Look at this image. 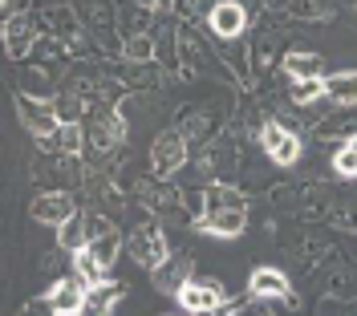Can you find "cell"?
<instances>
[{"mask_svg": "<svg viewBox=\"0 0 357 316\" xmlns=\"http://www.w3.org/2000/svg\"><path fill=\"white\" fill-rule=\"evenodd\" d=\"M183 158H187V142H183V134L167 130V134L155 138V146H151V166H155L158 175H175L178 166H183Z\"/></svg>", "mask_w": 357, "mask_h": 316, "instance_id": "obj_5", "label": "cell"}, {"mask_svg": "<svg viewBox=\"0 0 357 316\" xmlns=\"http://www.w3.org/2000/svg\"><path fill=\"white\" fill-rule=\"evenodd\" d=\"M86 280L77 276V280H57L49 296H45V304L53 308L57 316H69V313H86Z\"/></svg>", "mask_w": 357, "mask_h": 316, "instance_id": "obj_3", "label": "cell"}, {"mask_svg": "<svg viewBox=\"0 0 357 316\" xmlns=\"http://www.w3.org/2000/svg\"><path fill=\"white\" fill-rule=\"evenodd\" d=\"M248 223V207L244 199H236V203H223V207H211V215L203 219V231L207 235H220V239H236Z\"/></svg>", "mask_w": 357, "mask_h": 316, "instance_id": "obj_2", "label": "cell"}, {"mask_svg": "<svg viewBox=\"0 0 357 316\" xmlns=\"http://www.w3.org/2000/svg\"><path fill=\"white\" fill-rule=\"evenodd\" d=\"M45 146H57V150H66V155H77L82 150V126L77 122H61L53 138H45Z\"/></svg>", "mask_w": 357, "mask_h": 316, "instance_id": "obj_16", "label": "cell"}, {"mask_svg": "<svg viewBox=\"0 0 357 316\" xmlns=\"http://www.w3.org/2000/svg\"><path fill=\"white\" fill-rule=\"evenodd\" d=\"M118 296H122V288L110 284V280L89 284V288H86V313H110L114 304H118Z\"/></svg>", "mask_w": 357, "mask_h": 316, "instance_id": "obj_11", "label": "cell"}, {"mask_svg": "<svg viewBox=\"0 0 357 316\" xmlns=\"http://www.w3.org/2000/svg\"><path fill=\"white\" fill-rule=\"evenodd\" d=\"M317 93H325V77H305V81H296L292 97H296V102H312Z\"/></svg>", "mask_w": 357, "mask_h": 316, "instance_id": "obj_19", "label": "cell"}, {"mask_svg": "<svg viewBox=\"0 0 357 316\" xmlns=\"http://www.w3.org/2000/svg\"><path fill=\"white\" fill-rule=\"evenodd\" d=\"M4 49H8V57H24V49H29V21L24 17H13L4 24Z\"/></svg>", "mask_w": 357, "mask_h": 316, "instance_id": "obj_15", "label": "cell"}, {"mask_svg": "<svg viewBox=\"0 0 357 316\" xmlns=\"http://www.w3.org/2000/svg\"><path fill=\"white\" fill-rule=\"evenodd\" d=\"M325 97L337 106H354L357 102V73H333L325 77Z\"/></svg>", "mask_w": 357, "mask_h": 316, "instance_id": "obj_12", "label": "cell"}, {"mask_svg": "<svg viewBox=\"0 0 357 316\" xmlns=\"http://www.w3.org/2000/svg\"><path fill=\"white\" fill-rule=\"evenodd\" d=\"M260 138H264V150H268V158H272L276 166H292V162L301 158V138L289 134L280 122H268Z\"/></svg>", "mask_w": 357, "mask_h": 316, "instance_id": "obj_4", "label": "cell"}, {"mask_svg": "<svg viewBox=\"0 0 357 316\" xmlns=\"http://www.w3.org/2000/svg\"><path fill=\"white\" fill-rule=\"evenodd\" d=\"M17 113H21V122L24 126H29V130H33V134L41 138H53V130H57V126H61V118H57V106H37V102H33V97H17Z\"/></svg>", "mask_w": 357, "mask_h": 316, "instance_id": "obj_7", "label": "cell"}, {"mask_svg": "<svg viewBox=\"0 0 357 316\" xmlns=\"http://www.w3.org/2000/svg\"><path fill=\"white\" fill-rule=\"evenodd\" d=\"M248 292L256 300H284L289 296V276L280 268H256L248 276Z\"/></svg>", "mask_w": 357, "mask_h": 316, "instance_id": "obj_8", "label": "cell"}, {"mask_svg": "<svg viewBox=\"0 0 357 316\" xmlns=\"http://www.w3.org/2000/svg\"><path fill=\"white\" fill-rule=\"evenodd\" d=\"M284 73H289L292 81L321 77V57H317V53H289V57H284Z\"/></svg>", "mask_w": 357, "mask_h": 316, "instance_id": "obj_13", "label": "cell"}, {"mask_svg": "<svg viewBox=\"0 0 357 316\" xmlns=\"http://www.w3.org/2000/svg\"><path fill=\"white\" fill-rule=\"evenodd\" d=\"M333 171L341 175V179H357V146L354 142H345V146L333 155Z\"/></svg>", "mask_w": 357, "mask_h": 316, "instance_id": "obj_18", "label": "cell"}, {"mask_svg": "<svg viewBox=\"0 0 357 316\" xmlns=\"http://www.w3.org/2000/svg\"><path fill=\"white\" fill-rule=\"evenodd\" d=\"M73 215H77V207H73V199H69L66 191H49L41 199H33V219L37 223L66 227V223H73Z\"/></svg>", "mask_w": 357, "mask_h": 316, "instance_id": "obj_6", "label": "cell"}, {"mask_svg": "<svg viewBox=\"0 0 357 316\" xmlns=\"http://www.w3.org/2000/svg\"><path fill=\"white\" fill-rule=\"evenodd\" d=\"M134 260H138L142 268H162V264H167V235L155 231V227L138 231V235H134Z\"/></svg>", "mask_w": 357, "mask_h": 316, "instance_id": "obj_9", "label": "cell"}, {"mask_svg": "<svg viewBox=\"0 0 357 316\" xmlns=\"http://www.w3.org/2000/svg\"><path fill=\"white\" fill-rule=\"evenodd\" d=\"M53 106H57V118H61V122H77V118H82V106H77V102H69V97L53 102Z\"/></svg>", "mask_w": 357, "mask_h": 316, "instance_id": "obj_20", "label": "cell"}, {"mask_svg": "<svg viewBox=\"0 0 357 316\" xmlns=\"http://www.w3.org/2000/svg\"><path fill=\"white\" fill-rule=\"evenodd\" d=\"M158 4H167V0H158Z\"/></svg>", "mask_w": 357, "mask_h": 316, "instance_id": "obj_21", "label": "cell"}, {"mask_svg": "<svg viewBox=\"0 0 357 316\" xmlns=\"http://www.w3.org/2000/svg\"><path fill=\"white\" fill-rule=\"evenodd\" d=\"M86 248L93 251V255H98V260H102L106 268H110V264H114V255H118V235H114V231H102V235L86 239Z\"/></svg>", "mask_w": 357, "mask_h": 316, "instance_id": "obj_17", "label": "cell"}, {"mask_svg": "<svg viewBox=\"0 0 357 316\" xmlns=\"http://www.w3.org/2000/svg\"><path fill=\"white\" fill-rule=\"evenodd\" d=\"M73 264H77V276H82L86 284H98V280H106V271H110L106 264H102V260H98V255H93V251L86 248V244L73 251Z\"/></svg>", "mask_w": 357, "mask_h": 316, "instance_id": "obj_14", "label": "cell"}, {"mask_svg": "<svg viewBox=\"0 0 357 316\" xmlns=\"http://www.w3.org/2000/svg\"><path fill=\"white\" fill-rule=\"evenodd\" d=\"M211 29H215L220 37H240V33L248 29L244 4H236V0H223V4H215V8H211Z\"/></svg>", "mask_w": 357, "mask_h": 316, "instance_id": "obj_10", "label": "cell"}, {"mask_svg": "<svg viewBox=\"0 0 357 316\" xmlns=\"http://www.w3.org/2000/svg\"><path fill=\"white\" fill-rule=\"evenodd\" d=\"M175 300L183 313H220L223 308V288L211 280H183L175 288Z\"/></svg>", "mask_w": 357, "mask_h": 316, "instance_id": "obj_1", "label": "cell"}]
</instances>
